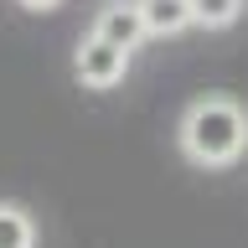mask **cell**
<instances>
[{
    "mask_svg": "<svg viewBox=\"0 0 248 248\" xmlns=\"http://www.w3.org/2000/svg\"><path fill=\"white\" fill-rule=\"evenodd\" d=\"M181 150L197 166H232L248 150V108L228 93H207L181 114Z\"/></svg>",
    "mask_w": 248,
    "mask_h": 248,
    "instance_id": "6da1fadb",
    "label": "cell"
},
{
    "mask_svg": "<svg viewBox=\"0 0 248 248\" xmlns=\"http://www.w3.org/2000/svg\"><path fill=\"white\" fill-rule=\"evenodd\" d=\"M73 73H78L83 88L104 93V88H114V83H124V73H129V52L88 31V36L78 42V52H73Z\"/></svg>",
    "mask_w": 248,
    "mask_h": 248,
    "instance_id": "7a4b0ae2",
    "label": "cell"
},
{
    "mask_svg": "<svg viewBox=\"0 0 248 248\" xmlns=\"http://www.w3.org/2000/svg\"><path fill=\"white\" fill-rule=\"evenodd\" d=\"M93 36H104V42L124 46V52H135L140 42H150L145 16H140V0H108L104 11L93 16Z\"/></svg>",
    "mask_w": 248,
    "mask_h": 248,
    "instance_id": "3957f363",
    "label": "cell"
},
{
    "mask_svg": "<svg viewBox=\"0 0 248 248\" xmlns=\"http://www.w3.org/2000/svg\"><path fill=\"white\" fill-rule=\"evenodd\" d=\"M140 16L150 36H176L191 26V0H140Z\"/></svg>",
    "mask_w": 248,
    "mask_h": 248,
    "instance_id": "277c9868",
    "label": "cell"
},
{
    "mask_svg": "<svg viewBox=\"0 0 248 248\" xmlns=\"http://www.w3.org/2000/svg\"><path fill=\"white\" fill-rule=\"evenodd\" d=\"M238 16H243V0H191V26L217 31V26H232Z\"/></svg>",
    "mask_w": 248,
    "mask_h": 248,
    "instance_id": "5b68a950",
    "label": "cell"
},
{
    "mask_svg": "<svg viewBox=\"0 0 248 248\" xmlns=\"http://www.w3.org/2000/svg\"><path fill=\"white\" fill-rule=\"evenodd\" d=\"M36 243V228L21 207H0V248H31Z\"/></svg>",
    "mask_w": 248,
    "mask_h": 248,
    "instance_id": "8992f818",
    "label": "cell"
},
{
    "mask_svg": "<svg viewBox=\"0 0 248 248\" xmlns=\"http://www.w3.org/2000/svg\"><path fill=\"white\" fill-rule=\"evenodd\" d=\"M21 5H26V11H52L57 0H21Z\"/></svg>",
    "mask_w": 248,
    "mask_h": 248,
    "instance_id": "52a82bcc",
    "label": "cell"
}]
</instances>
